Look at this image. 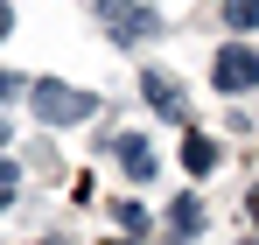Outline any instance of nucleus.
<instances>
[{
  "instance_id": "nucleus-1",
  "label": "nucleus",
  "mask_w": 259,
  "mask_h": 245,
  "mask_svg": "<svg viewBox=\"0 0 259 245\" xmlns=\"http://www.w3.org/2000/svg\"><path fill=\"white\" fill-rule=\"evenodd\" d=\"M91 14H98V28L119 42V49H133V42L161 35V14L147 7V0H91Z\"/></svg>"
},
{
  "instance_id": "nucleus-2",
  "label": "nucleus",
  "mask_w": 259,
  "mask_h": 245,
  "mask_svg": "<svg viewBox=\"0 0 259 245\" xmlns=\"http://www.w3.org/2000/svg\"><path fill=\"white\" fill-rule=\"evenodd\" d=\"M28 98H35V119H42V126H77V119H91V112H98V98H91V91L56 84V77L28 84Z\"/></svg>"
},
{
  "instance_id": "nucleus-3",
  "label": "nucleus",
  "mask_w": 259,
  "mask_h": 245,
  "mask_svg": "<svg viewBox=\"0 0 259 245\" xmlns=\"http://www.w3.org/2000/svg\"><path fill=\"white\" fill-rule=\"evenodd\" d=\"M210 91H231V98L238 91H259V49L252 42H224L210 56Z\"/></svg>"
},
{
  "instance_id": "nucleus-4",
  "label": "nucleus",
  "mask_w": 259,
  "mask_h": 245,
  "mask_svg": "<svg viewBox=\"0 0 259 245\" xmlns=\"http://www.w3.org/2000/svg\"><path fill=\"white\" fill-rule=\"evenodd\" d=\"M112 147H119V168H126L133 182H154V140L147 133H119Z\"/></svg>"
},
{
  "instance_id": "nucleus-5",
  "label": "nucleus",
  "mask_w": 259,
  "mask_h": 245,
  "mask_svg": "<svg viewBox=\"0 0 259 245\" xmlns=\"http://www.w3.org/2000/svg\"><path fill=\"white\" fill-rule=\"evenodd\" d=\"M140 91H147V105H154L161 119H189V112H182V91H175L168 77H154V70H147V77H140Z\"/></svg>"
},
{
  "instance_id": "nucleus-6",
  "label": "nucleus",
  "mask_w": 259,
  "mask_h": 245,
  "mask_svg": "<svg viewBox=\"0 0 259 245\" xmlns=\"http://www.w3.org/2000/svg\"><path fill=\"white\" fill-rule=\"evenodd\" d=\"M182 168H189V175H210V168H217V140L189 133V140H182Z\"/></svg>"
},
{
  "instance_id": "nucleus-7",
  "label": "nucleus",
  "mask_w": 259,
  "mask_h": 245,
  "mask_svg": "<svg viewBox=\"0 0 259 245\" xmlns=\"http://www.w3.org/2000/svg\"><path fill=\"white\" fill-rule=\"evenodd\" d=\"M196 224H203V210H196V196H182V203L168 210V231L175 238H196Z\"/></svg>"
},
{
  "instance_id": "nucleus-8",
  "label": "nucleus",
  "mask_w": 259,
  "mask_h": 245,
  "mask_svg": "<svg viewBox=\"0 0 259 245\" xmlns=\"http://www.w3.org/2000/svg\"><path fill=\"white\" fill-rule=\"evenodd\" d=\"M224 28H259V0H224Z\"/></svg>"
},
{
  "instance_id": "nucleus-9",
  "label": "nucleus",
  "mask_w": 259,
  "mask_h": 245,
  "mask_svg": "<svg viewBox=\"0 0 259 245\" xmlns=\"http://www.w3.org/2000/svg\"><path fill=\"white\" fill-rule=\"evenodd\" d=\"M112 217H119L126 231H147V210H140V203H112Z\"/></svg>"
},
{
  "instance_id": "nucleus-10",
  "label": "nucleus",
  "mask_w": 259,
  "mask_h": 245,
  "mask_svg": "<svg viewBox=\"0 0 259 245\" xmlns=\"http://www.w3.org/2000/svg\"><path fill=\"white\" fill-rule=\"evenodd\" d=\"M14 182H21V175H14V161H0V203L14 196Z\"/></svg>"
},
{
  "instance_id": "nucleus-11",
  "label": "nucleus",
  "mask_w": 259,
  "mask_h": 245,
  "mask_svg": "<svg viewBox=\"0 0 259 245\" xmlns=\"http://www.w3.org/2000/svg\"><path fill=\"white\" fill-rule=\"evenodd\" d=\"M7 98H21V77H14V70H0V105H7Z\"/></svg>"
},
{
  "instance_id": "nucleus-12",
  "label": "nucleus",
  "mask_w": 259,
  "mask_h": 245,
  "mask_svg": "<svg viewBox=\"0 0 259 245\" xmlns=\"http://www.w3.org/2000/svg\"><path fill=\"white\" fill-rule=\"evenodd\" d=\"M7 28H14V14H7V0H0V35H7Z\"/></svg>"
},
{
  "instance_id": "nucleus-13",
  "label": "nucleus",
  "mask_w": 259,
  "mask_h": 245,
  "mask_svg": "<svg viewBox=\"0 0 259 245\" xmlns=\"http://www.w3.org/2000/svg\"><path fill=\"white\" fill-rule=\"evenodd\" d=\"M245 203H252V224H259V189H252V196H245Z\"/></svg>"
},
{
  "instance_id": "nucleus-14",
  "label": "nucleus",
  "mask_w": 259,
  "mask_h": 245,
  "mask_svg": "<svg viewBox=\"0 0 259 245\" xmlns=\"http://www.w3.org/2000/svg\"><path fill=\"white\" fill-rule=\"evenodd\" d=\"M0 147H7V119H0Z\"/></svg>"
},
{
  "instance_id": "nucleus-15",
  "label": "nucleus",
  "mask_w": 259,
  "mask_h": 245,
  "mask_svg": "<svg viewBox=\"0 0 259 245\" xmlns=\"http://www.w3.org/2000/svg\"><path fill=\"white\" fill-rule=\"evenodd\" d=\"M252 245H259V238H252Z\"/></svg>"
}]
</instances>
